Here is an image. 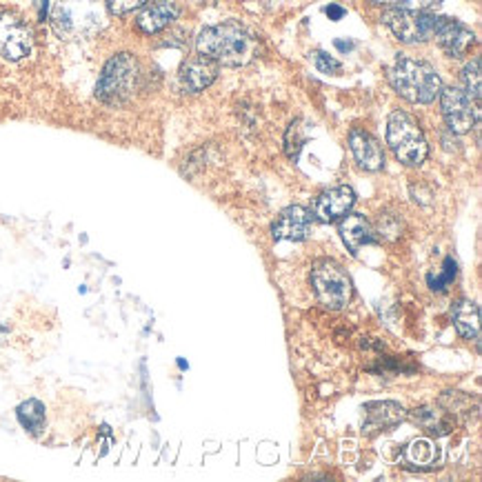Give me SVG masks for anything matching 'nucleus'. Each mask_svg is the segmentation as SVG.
<instances>
[{
	"mask_svg": "<svg viewBox=\"0 0 482 482\" xmlns=\"http://www.w3.org/2000/svg\"><path fill=\"white\" fill-rule=\"evenodd\" d=\"M313 63H316V69L320 74H331V76H338L343 72V65L334 59V56L325 54V51H316L313 54Z\"/></svg>",
	"mask_w": 482,
	"mask_h": 482,
	"instance_id": "nucleus-27",
	"label": "nucleus"
},
{
	"mask_svg": "<svg viewBox=\"0 0 482 482\" xmlns=\"http://www.w3.org/2000/svg\"><path fill=\"white\" fill-rule=\"evenodd\" d=\"M32 50V29L23 23V19L0 12V59L19 63V60L28 59Z\"/></svg>",
	"mask_w": 482,
	"mask_h": 482,
	"instance_id": "nucleus-8",
	"label": "nucleus"
},
{
	"mask_svg": "<svg viewBox=\"0 0 482 482\" xmlns=\"http://www.w3.org/2000/svg\"><path fill=\"white\" fill-rule=\"evenodd\" d=\"M407 418H411V423L418 424L424 433H429V436L433 438L449 436V433L458 427V418H455L454 414H449L445 407L438 405V402L436 405L418 407V409H414L411 414H407Z\"/></svg>",
	"mask_w": 482,
	"mask_h": 482,
	"instance_id": "nucleus-14",
	"label": "nucleus"
},
{
	"mask_svg": "<svg viewBox=\"0 0 482 482\" xmlns=\"http://www.w3.org/2000/svg\"><path fill=\"white\" fill-rule=\"evenodd\" d=\"M480 81H482L480 59H473L471 63L464 65L462 85H464V94H467L471 100H476V103H480V90H482Z\"/></svg>",
	"mask_w": 482,
	"mask_h": 482,
	"instance_id": "nucleus-24",
	"label": "nucleus"
},
{
	"mask_svg": "<svg viewBox=\"0 0 482 482\" xmlns=\"http://www.w3.org/2000/svg\"><path fill=\"white\" fill-rule=\"evenodd\" d=\"M402 460H405V467L414 471H433L442 464V449L429 438H418L407 445Z\"/></svg>",
	"mask_w": 482,
	"mask_h": 482,
	"instance_id": "nucleus-17",
	"label": "nucleus"
},
{
	"mask_svg": "<svg viewBox=\"0 0 482 482\" xmlns=\"http://www.w3.org/2000/svg\"><path fill=\"white\" fill-rule=\"evenodd\" d=\"M407 418V409L393 400H375L367 402L362 407V431L367 436H375V433L391 431L393 427Z\"/></svg>",
	"mask_w": 482,
	"mask_h": 482,
	"instance_id": "nucleus-10",
	"label": "nucleus"
},
{
	"mask_svg": "<svg viewBox=\"0 0 482 482\" xmlns=\"http://www.w3.org/2000/svg\"><path fill=\"white\" fill-rule=\"evenodd\" d=\"M387 81L398 96L414 105L433 103L442 90V78L436 67L409 56H398L389 67Z\"/></svg>",
	"mask_w": 482,
	"mask_h": 482,
	"instance_id": "nucleus-2",
	"label": "nucleus"
},
{
	"mask_svg": "<svg viewBox=\"0 0 482 482\" xmlns=\"http://www.w3.org/2000/svg\"><path fill=\"white\" fill-rule=\"evenodd\" d=\"M455 273H458V269H455V260L454 258H446L440 276H436V278L429 276V287H431L433 291H445L446 285H449V282H454Z\"/></svg>",
	"mask_w": 482,
	"mask_h": 482,
	"instance_id": "nucleus-25",
	"label": "nucleus"
},
{
	"mask_svg": "<svg viewBox=\"0 0 482 482\" xmlns=\"http://www.w3.org/2000/svg\"><path fill=\"white\" fill-rule=\"evenodd\" d=\"M178 14L180 10L174 3H170V0H158V3L143 7V12H140L138 19H136V25H138V29L143 34L154 36V34L170 28V25L178 19Z\"/></svg>",
	"mask_w": 482,
	"mask_h": 482,
	"instance_id": "nucleus-18",
	"label": "nucleus"
},
{
	"mask_svg": "<svg viewBox=\"0 0 482 482\" xmlns=\"http://www.w3.org/2000/svg\"><path fill=\"white\" fill-rule=\"evenodd\" d=\"M353 205H356V192L347 185H340V187H331L322 192L313 201L312 211L320 223H336V220L344 218Z\"/></svg>",
	"mask_w": 482,
	"mask_h": 482,
	"instance_id": "nucleus-11",
	"label": "nucleus"
},
{
	"mask_svg": "<svg viewBox=\"0 0 482 482\" xmlns=\"http://www.w3.org/2000/svg\"><path fill=\"white\" fill-rule=\"evenodd\" d=\"M438 405L445 407L449 414H454L458 420H469L471 415H478V402L473 400L471 393L464 391H446L438 398Z\"/></svg>",
	"mask_w": 482,
	"mask_h": 482,
	"instance_id": "nucleus-21",
	"label": "nucleus"
},
{
	"mask_svg": "<svg viewBox=\"0 0 482 482\" xmlns=\"http://www.w3.org/2000/svg\"><path fill=\"white\" fill-rule=\"evenodd\" d=\"M433 38L449 59H462L476 43V34L471 32V28L455 19H446V16L438 19Z\"/></svg>",
	"mask_w": 482,
	"mask_h": 482,
	"instance_id": "nucleus-9",
	"label": "nucleus"
},
{
	"mask_svg": "<svg viewBox=\"0 0 482 482\" xmlns=\"http://www.w3.org/2000/svg\"><path fill=\"white\" fill-rule=\"evenodd\" d=\"M36 7H38V14H41V19H45V16H47V0H36Z\"/></svg>",
	"mask_w": 482,
	"mask_h": 482,
	"instance_id": "nucleus-30",
	"label": "nucleus"
},
{
	"mask_svg": "<svg viewBox=\"0 0 482 482\" xmlns=\"http://www.w3.org/2000/svg\"><path fill=\"white\" fill-rule=\"evenodd\" d=\"M304 143H307V130L303 127V121H294L287 127L285 134V152L287 156H289V161H298Z\"/></svg>",
	"mask_w": 482,
	"mask_h": 482,
	"instance_id": "nucleus-23",
	"label": "nucleus"
},
{
	"mask_svg": "<svg viewBox=\"0 0 482 482\" xmlns=\"http://www.w3.org/2000/svg\"><path fill=\"white\" fill-rule=\"evenodd\" d=\"M196 50L223 67H242L258 56L260 41L238 20H225L201 29Z\"/></svg>",
	"mask_w": 482,
	"mask_h": 482,
	"instance_id": "nucleus-1",
	"label": "nucleus"
},
{
	"mask_svg": "<svg viewBox=\"0 0 482 482\" xmlns=\"http://www.w3.org/2000/svg\"><path fill=\"white\" fill-rule=\"evenodd\" d=\"M451 318H454V327L464 340H478L480 338V309L471 300H458L451 309Z\"/></svg>",
	"mask_w": 482,
	"mask_h": 482,
	"instance_id": "nucleus-19",
	"label": "nucleus"
},
{
	"mask_svg": "<svg viewBox=\"0 0 482 482\" xmlns=\"http://www.w3.org/2000/svg\"><path fill=\"white\" fill-rule=\"evenodd\" d=\"M218 63H214V60L202 54H198L196 59L185 60L178 72L180 91H185V94H198V91L207 90V87L218 78Z\"/></svg>",
	"mask_w": 482,
	"mask_h": 482,
	"instance_id": "nucleus-12",
	"label": "nucleus"
},
{
	"mask_svg": "<svg viewBox=\"0 0 482 482\" xmlns=\"http://www.w3.org/2000/svg\"><path fill=\"white\" fill-rule=\"evenodd\" d=\"M325 14L329 16L331 20H340L344 16V10L338 5H329V7H325Z\"/></svg>",
	"mask_w": 482,
	"mask_h": 482,
	"instance_id": "nucleus-29",
	"label": "nucleus"
},
{
	"mask_svg": "<svg viewBox=\"0 0 482 482\" xmlns=\"http://www.w3.org/2000/svg\"><path fill=\"white\" fill-rule=\"evenodd\" d=\"M440 16L431 14L427 10H407V7H396L383 14V23L391 29L393 36L407 45H420L433 38L436 25Z\"/></svg>",
	"mask_w": 482,
	"mask_h": 482,
	"instance_id": "nucleus-6",
	"label": "nucleus"
},
{
	"mask_svg": "<svg viewBox=\"0 0 482 482\" xmlns=\"http://www.w3.org/2000/svg\"><path fill=\"white\" fill-rule=\"evenodd\" d=\"M387 145L407 167H420L429 156V143L418 121L407 112H393L387 121Z\"/></svg>",
	"mask_w": 482,
	"mask_h": 482,
	"instance_id": "nucleus-4",
	"label": "nucleus"
},
{
	"mask_svg": "<svg viewBox=\"0 0 482 482\" xmlns=\"http://www.w3.org/2000/svg\"><path fill=\"white\" fill-rule=\"evenodd\" d=\"M438 99H440L442 116L451 134H469L480 121V103L469 99L460 87H442Z\"/></svg>",
	"mask_w": 482,
	"mask_h": 482,
	"instance_id": "nucleus-7",
	"label": "nucleus"
},
{
	"mask_svg": "<svg viewBox=\"0 0 482 482\" xmlns=\"http://www.w3.org/2000/svg\"><path fill=\"white\" fill-rule=\"evenodd\" d=\"M147 3L149 0H105L109 14H114V16L131 14V12L140 10V7H145Z\"/></svg>",
	"mask_w": 482,
	"mask_h": 482,
	"instance_id": "nucleus-26",
	"label": "nucleus"
},
{
	"mask_svg": "<svg viewBox=\"0 0 482 482\" xmlns=\"http://www.w3.org/2000/svg\"><path fill=\"white\" fill-rule=\"evenodd\" d=\"M16 415H19V423L23 424L25 431L32 433V436H41L47 424L45 405H43L41 400H36V398H29L23 405H19Z\"/></svg>",
	"mask_w": 482,
	"mask_h": 482,
	"instance_id": "nucleus-20",
	"label": "nucleus"
},
{
	"mask_svg": "<svg viewBox=\"0 0 482 482\" xmlns=\"http://www.w3.org/2000/svg\"><path fill=\"white\" fill-rule=\"evenodd\" d=\"M313 287V294H316L318 303L322 307L331 309V312H338L344 309L352 300V278H349L347 269L340 263L331 258H320L313 263L312 276H309Z\"/></svg>",
	"mask_w": 482,
	"mask_h": 482,
	"instance_id": "nucleus-5",
	"label": "nucleus"
},
{
	"mask_svg": "<svg viewBox=\"0 0 482 482\" xmlns=\"http://www.w3.org/2000/svg\"><path fill=\"white\" fill-rule=\"evenodd\" d=\"M340 236H343V242L347 245V249L352 251L353 256L367 245H374L378 238L374 233V225L365 218L362 214H347L344 218H340L338 227Z\"/></svg>",
	"mask_w": 482,
	"mask_h": 482,
	"instance_id": "nucleus-16",
	"label": "nucleus"
},
{
	"mask_svg": "<svg viewBox=\"0 0 482 482\" xmlns=\"http://www.w3.org/2000/svg\"><path fill=\"white\" fill-rule=\"evenodd\" d=\"M312 233V214L304 207L291 205L278 214L276 223L272 225V236L276 241L300 242Z\"/></svg>",
	"mask_w": 482,
	"mask_h": 482,
	"instance_id": "nucleus-13",
	"label": "nucleus"
},
{
	"mask_svg": "<svg viewBox=\"0 0 482 482\" xmlns=\"http://www.w3.org/2000/svg\"><path fill=\"white\" fill-rule=\"evenodd\" d=\"M349 147H352V154L360 170L380 171L384 167L383 147H380V143L369 131L360 130V127H353V130L349 131Z\"/></svg>",
	"mask_w": 482,
	"mask_h": 482,
	"instance_id": "nucleus-15",
	"label": "nucleus"
},
{
	"mask_svg": "<svg viewBox=\"0 0 482 482\" xmlns=\"http://www.w3.org/2000/svg\"><path fill=\"white\" fill-rule=\"evenodd\" d=\"M369 3L375 7H389V10H396V7H405L407 0H369Z\"/></svg>",
	"mask_w": 482,
	"mask_h": 482,
	"instance_id": "nucleus-28",
	"label": "nucleus"
},
{
	"mask_svg": "<svg viewBox=\"0 0 482 482\" xmlns=\"http://www.w3.org/2000/svg\"><path fill=\"white\" fill-rule=\"evenodd\" d=\"M138 76L140 67L134 54L122 51V54L112 56L105 63L103 74L96 83V99L103 105H109V107H122L134 99Z\"/></svg>",
	"mask_w": 482,
	"mask_h": 482,
	"instance_id": "nucleus-3",
	"label": "nucleus"
},
{
	"mask_svg": "<svg viewBox=\"0 0 482 482\" xmlns=\"http://www.w3.org/2000/svg\"><path fill=\"white\" fill-rule=\"evenodd\" d=\"M374 233L378 241H396L402 236V218L400 214H393V211H384L375 220Z\"/></svg>",
	"mask_w": 482,
	"mask_h": 482,
	"instance_id": "nucleus-22",
	"label": "nucleus"
}]
</instances>
